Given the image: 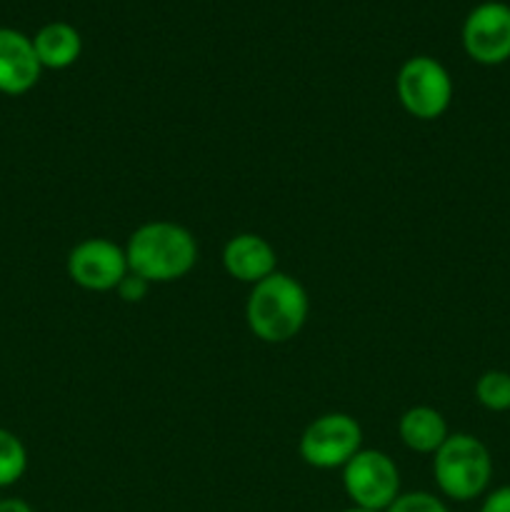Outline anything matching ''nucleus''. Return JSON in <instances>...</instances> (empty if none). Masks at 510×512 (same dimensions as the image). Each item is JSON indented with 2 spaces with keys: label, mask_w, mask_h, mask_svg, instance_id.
<instances>
[{
  "label": "nucleus",
  "mask_w": 510,
  "mask_h": 512,
  "mask_svg": "<svg viewBox=\"0 0 510 512\" xmlns=\"http://www.w3.org/2000/svg\"><path fill=\"white\" fill-rule=\"evenodd\" d=\"M130 273L153 283H173L185 278L198 263V243L188 228L170 220L145 223L125 245Z\"/></svg>",
  "instance_id": "obj_1"
},
{
  "label": "nucleus",
  "mask_w": 510,
  "mask_h": 512,
  "mask_svg": "<svg viewBox=\"0 0 510 512\" xmlns=\"http://www.w3.org/2000/svg\"><path fill=\"white\" fill-rule=\"evenodd\" d=\"M308 293L290 275L275 270L270 278L253 285L245 305L250 333L263 343H288L308 320Z\"/></svg>",
  "instance_id": "obj_2"
},
{
  "label": "nucleus",
  "mask_w": 510,
  "mask_h": 512,
  "mask_svg": "<svg viewBox=\"0 0 510 512\" xmlns=\"http://www.w3.org/2000/svg\"><path fill=\"white\" fill-rule=\"evenodd\" d=\"M433 475L440 493L458 503H468L488 488L493 478V460L475 435L455 433L435 450Z\"/></svg>",
  "instance_id": "obj_3"
},
{
  "label": "nucleus",
  "mask_w": 510,
  "mask_h": 512,
  "mask_svg": "<svg viewBox=\"0 0 510 512\" xmlns=\"http://www.w3.org/2000/svg\"><path fill=\"white\" fill-rule=\"evenodd\" d=\"M400 105L418 120H435L450 108L453 80L448 70L428 55L405 60L395 80Z\"/></svg>",
  "instance_id": "obj_4"
},
{
  "label": "nucleus",
  "mask_w": 510,
  "mask_h": 512,
  "mask_svg": "<svg viewBox=\"0 0 510 512\" xmlns=\"http://www.w3.org/2000/svg\"><path fill=\"white\" fill-rule=\"evenodd\" d=\"M343 488L358 508L385 512L400 495L398 465L380 450H358L343 468Z\"/></svg>",
  "instance_id": "obj_5"
},
{
  "label": "nucleus",
  "mask_w": 510,
  "mask_h": 512,
  "mask_svg": "<svg viewBox=\"0 0 510 512\" xmlns=\"http://www.w3.org/2000/svg\"><path fill=\"white\" fill-rule=\"evenodd\" d=\"M363 443V430L345 413L313 420L300 438V458L318 470L345 468Z\"/></svg>",
  "instance_id": "obj_6"
},
{
  "label": "nucleus",
  "mask_w": 510,
  "mask_h": 512,
  "mask_svg": "<svg viewBox=\"0 0 510 512\" xmlns=\"http://www.w3.org/2000/svg\"><path fill=\"white\" fill-rule=\"evenodd\" d=\"M130 273L125 248L113 240L90 238L75 245L68 255V275L75 285L93 293H108Z\"/></svg>",
  "instance_id": "obj_7"
},
{
  "label": "nucleus",
  "mask_w": 510,
  "mask_h": 512,
  "mask_svg": "<svg viewBox=\"0 0 510 512\" xmlns=\"http://www.w3.org/2000/svg\"><path fill=\"white\" fill-rule=\"evenodd\" d=\"M463 45L475 63H505L510 58V5L488 0L470 10L463 25Z\"/></svg>",
  "instance_id": "obj_8"
},
{
  "label": "nucleus",
  "mask_w": 510,
  "mask_h": 512,
  "mask_svg": "<svg viewBox=\"0 0 510 512\" xmlns=\"http://www.w3.org/2000/svg\"><path fill=\"white\" fill-rule=\"evenodd\" d=\"M38 55L33 40L13 28H0V93L23 95L40 78Z\"/></svg>",
  "instance_id": "obj_9"
},
{
  "label": "nucleus",
  "mask_w": 510,
  "mask_h": 512,
  "mask_svg": "<svg viewBox=\"0 0 510 512\" xmlns=\"http://www.w3.org/2000/svg\"><path fill=\"white\" fill-rule=\"evenodd\" d=\"M275 250L265 238L255 233H240L225 243L223 265L230 278L255 285L275 273Z\"/></svg>",
  "instance_id": "obj_10"
},
{
  "label": "nucleus",
  "mask_w": 510,
  "mask_h": 512,
  "mask_svg": "<svg viewBox=\"0 0 510 512\" xmlns=\"http://www.w3.org/2000/svg\"><path fill=\"white\" fill-rule=\"evenodd\" d=\"M400 440L408 445L415 453H433L440 445L448 440V423L443 415L428 405H418V408L405 410L400 418Z\"/></svg>",
  "instance_id": "obj_11"
},
{
  "label": "nucleus",
  "mask_w": 510,
  "mask_h": 512,
  "mask_svg": "<svg viewBox=\"0 0 510 512\" xmlns=\"http://www.w3.org/2000/svg\"><path fill=\"white\" fill-rule=\"evenodd\" d=\"M33 48L43 68L60 70L78 60L80 50H83V40H80V33L73 25L48 23L33 38Z\"/></svg>",
  "instance_id": "obj_12"
},
{
  "label": "nucleus",
  "mask_w": 510,
  "mask_h": 512,
  "mask_svg": "<svg viewBox=\"0 0 510 512\" xmlns=\"http://www.w3.org/2000/svg\"><path fill=\"white\" fill-rule=\"evenodd\" d=\"M475 398L483 408L493 413L510 410V373L505 370H488L475 383Z\"/></svg>",
  "instance_id": "obj_13"
},
{
  "label": "nucleus",
  "mask_w": 510,
  "mask_h": 512,
  "mask_svg": "<svg viewBox=\"0 0 510 512\" xmlns=\"http://www.w3.org/2000/svg\"><path fill=\"white\" fill-rule=\"evenodd\" d=\"M28 468L25 445L13 433L0 428V488L15 485Z\"/></svg>",
  "instance_id": "obj_14"
},
{
  "label": "nucleus",
  "mask_w": 510,
  "mask_h": 512,
  "mask_svg": "<svg viewBox=\"0 0 510 512\" xmlns=\"http://www.w3.org/2000/svg\"><path fill=\"white\" fill-rule=\"evenodd\" d=\"M385 512H450V510L445 508L443 500L420 490V493L398 495L395 503Z\"/></svg>",
  "instance_id": "obj_15"
},
{
  "label": "nucleus",
  "mask_w": 510,
  "mask_h": 512,
  "mask_svg": "<svg viewBox=\"0 0 510 512\" xmlns=\"http://www.w3.org/2000/svg\"><path fill=\"white\" fill-rule=\"evenodd\" d=\"M150 290V283L145 278H140V275L135 273H128L123 280H120V285L115 288V293L120 295V300H125V303H140V300L148 295Z\"/></svg>",
  "instance_id": "obj_16"
},
{
  "label": "nucleus",
  "mask_w": 510,
  "mask_h": 512,
  "mask_svg": "<svg viewBox=\"0 0 510 512\" xmlns=\"http://www.w3.org/2000/svg\"><path fill=\"white\" fill-rule=\"evenodd\" d=\"M480 512H510V485L493 490L485 498V503L480 505Z\"/></svg>",
  "instance_id": "obj_17"
},
{
  "label": "nucleus",
  "mask_w": 510,
  "mask_h": 512,
  "mask_svg": "<svg viewBox=\"0 0 510 512\" xmlns=\"http://www.w3.org/2000/svg\"><path fill=\"white\" fill-rule=\"evenodd\" d=\"M0 512H33L25 500L18 498H8V500H0Z\"/></svg>",
  "instance_id": "obj_18"
},
{
  "label": "nucleus",
  "mask_w": 510,
  "mask_h": 512,
  "mask_svg": "<svg viewBox=\"0 0 510 512\" xmlns=\"http://www.w3.org/2000/svg\"><path fill=\"white\" fill-rule=\"evenodd\" d=\"M343 512H380V510H368V508H358V505H353V508H348Z\"/></svg>",
  "instance_id": "obj_19"
}]
</instances>
